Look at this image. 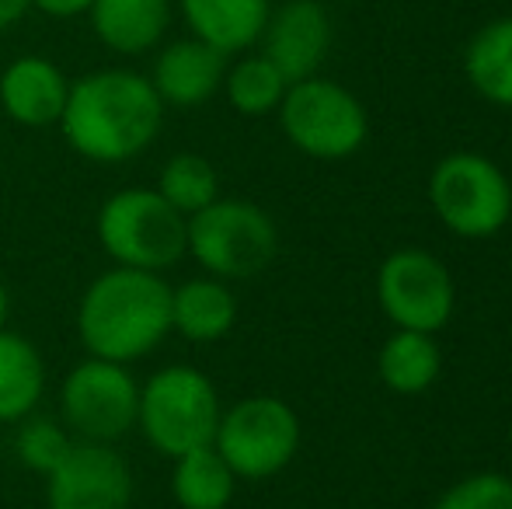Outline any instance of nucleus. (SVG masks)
Here are the masks:
<instances>
[{
	"mask_svg": "<svg viewBox=\"0 0 512 509\" xmlns=\"http://www.w3.org/2000/svg\"><path fill=\"white\" fill-rule=\"evenodd\" d=\"M46 394V363L32 339L0 328V422L18 426Z\"/></svg>",
	"mask_w": 512,
	"mask_h": 509,
	"instance_id": "18",
	"label": "nucleus"
},
{
	"mask_svg": "<svg viewBox=\"0 0 512 509\" xmlns=\"http://www.w3.org/2000/svg\"><path fill=\"white\" fill-rule=\"evenodd\" d=\"M241 478L227 468L213 443L175 457L171 464V496L182 509H227Z\"/></svg>",
	"mask_w": 512,
	"mask_h": 509,
	"instance_id": "20",
	"label": "nucleus"
},
{
	"mask_svg": "<svg viewBox=\"0 0 512 509\" xmlns=\"http://www.w3.org/2000/svg\"><path fill=\"white\" fill-rule=\"evenodd\" d=\"M91 28L115 56L157 49L171 25V0H91Z\"/></svg>",
	"mask_w": 512,
	"mask_h": 509,
	"instance_id": "15",
	"label": "nucleus"
},
{
	"mask_svg": "<svg viewBox=\"0 0 512 509\" xmlns=\"http://www.w3.org/2000/svg\"><path fill=\"white\" fill-rule=\"evenodd\" d=\"M262 56L286 77H314L331 49V18L317 0H286L269 14L262 32Z\"/></svg>",
	"mask_w": 512,
	"mask_h": 509,
	"instance_id": "12",
	"label": "nucleus"
},
{
	"mask_svg": "<svg viewBox=\"0 0 512 509\" xmlns=\"http://www.w3.org/2000/svg\"><path fill=\"white\" fill-rule=\"evenodd\" d=\"M63 140L91 164L136 161L161 136L164 102L150 77L126 67H105L70 81L60 123Z\"/></svg>",
	"mask_w": 512,
	"mask_h": 509,
	"instance_id": "1",
	"label": "nucleus"
},
{
	"mask_svg": "<svg viewBox=\"0 0 512 509\" xmlns=\"http://www.w3.org/2000/svg\"><path fill=\"white\" fill-rule=\"evenodd\" d=\"M95 234L112 265L164 272L185 258L189 217L175 210L157 189H119L98 206Z\"/></svg>",
	"mask_w": 512,
	"mask_h": 509,
	"instance_id": "4",
	"label": "nucleus"
},
{
	"mask_svg": "<svg viewBox=\"0 0 512 509\" xmlns=\"http://www.w3.org/2000/svg\"><path fill=\"white\" fill-rule=\"evenodd\" d=\"M136 405H140V381L129 374L126 363L88 356L63 377L60 412L74 440L119 443L136 429Z\"/></svg>",
	"mask_w": 512,
	"mask_h": 509,
	"instance_id": "9",
	"label": "nucleus"
},
{
	"mask_svg": "<svg viewBox=\"0 0 512 509\" xmlns=\"http://www.w3.org/2000/svg\"><path fill=\"white\" fill-rule=\"evenodd\" d=\"M70 95V77L49 56H18L0 74V109L11 123L49 129L60 123Z\"/></svg>",
	"mask_w": 512,
	"mask_h": 509,
	"instance_id": "14",
	"label": "nucleus"
},
{
	"mask_svg": "<svg viewBox=\"0 0 512 509\" xmlns=\"http://www.w3.org/2000/svg\"><path fill=\"white\" fill-rule=\"evenodd\" d=\"M237 325V297L227 279L192 276L171 286V332L182 339L209 346L234 332Z\"/></svg>",
	"mask_w": 512,
	"mask_h": 509,
	"instance_id": "17",
	"label": "nucleus"
},
{
	"mask_svg": "<svg viewBox=\"0 0 512 509\" xmlns=\"http://www.w3.org/2000/svg\"><path fill=\"white\" fill-rule=\"evenodd\" d=\"M276 112L286 140L314 161H345L370 136L363 102L345 84L317 74L293 81Z\"/></svg>",
	"mask_w": 512,
	"mask_h": 509,
	"instance_id": "7",
	"label": "nucleus"
},
{
	"mask_svg": "<svg viewBox=\"0 0 512 509\" xmlns=\"http://www.w3.org/2000/svg\"><path fill=\"white\" fill-rule=\"evenodd\" d=\"M439 367H443V356H439L436 339L425 332H408V328H398L380 346L377 356L380 381L391 387L394 394L429 391L439 377Z\"/></svg>",
	"mask_w": 512,
	"mask_h": 509,
	"instance_id": "21",
	"label": "nucleus"
},
{
	"mask_svg": "<svg viewBox=\"0 0 512 509\" xmlns=\"http://www.w3.org/2000/svg\"><path fill=\"white\" fill-rule=\"evenodd\" d=\"M185 255L199 262L206 276L251 279L265 272L279 255L276 220L251 199H213L189 217Z\"/></svg>",
	"mask_w": 512,
	"mask_h": 509,
	"instance_id": "5",
	"label": "nucleus"
},
{
	"mask_svg": "<svg viewBox=\"0 0 512 509\" xmlns=\"http://www.w3.org/2000/svg\"><path fill=\"white\" fill-rule=\"evenodd\" d=\"M84 353L112 363H136L171 335V286L161 272L112 269L84 286L74 314Z\"/></svg>",
	"mask_w": 512,
	"mask_h": 509,
	"instance_id": "2",
	"label": "nucleus"
},
{
	"mask_svg": "<svg viewBox=\"0 0 512 509\" xmlns=\"http://www.w3.org/2000/svg\"><path fill=\"white\" fill-rule=\"evenodd\" d=\"M220 415L223 405L216 384L189 363L161 367L140 384L136 429L157 454L171 461L213 443Z\"/></svg>",
	"mask_w": 512,
	"mask_h": 509,
	"instance_id": "3",
	"label": "nucleus"
},
{
	"mask_svg": "<svg viewBox=\"0 0 512 509\" xmlns=\"http://www.w3.org/2000/svg\"><path fill=\"white\" fill-rule=\"evenodd\" d=\"M28 11H32V0H0V32L14 28Z\"/></svg>",
	"mask_w": 512,
	"mask_h": 509,
	"instance_id": "27",
	"label": "nucleus"
},
{
	"mask_svg": "<svg viewBox=\"0 0 512 509\" xmlns=\"http://www.w3.org/2000/svg\"><path fill=\"white\" fill-rule=\"evenodd\" d=\"M377 300L398 328L436 335L450 325L457 286L443 262L425 248H398L380 262Z\"/></svg>",
	"mask_w": 512,
	"mask_h": 509,
	"instance_id": "10",
	"label": "nucleus"
},
{
	"mask_svg": "<svg viewBox=\"0 0 512 509\" xmlns=\"http://www.w3.org/2000/svg\"><path fill=\"white\" fill-rule=\"evenodd\" d=\"M133 471L115 443L74 440L46 475V509H129Z\"/></svg>",
	"mask_w": 512,
	"mask_h": 509,
	"instance_id": "11",
	"label": "nucleus"
},
{
	"mask_svg": "<svg viewBox=\"0 0 512 509\" xmlns=\"http://www.w3.org/2000/svg\"><path fill=\"white\" fill-rule=\"evenodd\" d=\"M7 314H11V293H7V283L0 279V328H7Z\"/></svg>",
	"mask_w": 512,
	"mask_h": 509,
	"instance_id": "28",
	"label": "nucleus"
},
{
	"mask_svg": "<svg viewBox=\"0 0 512 509\" xmlns=\"http://www.w3.org/2000/svg\"><path fill=\"white\" fill-rule=\"evenodd\" d=\"M216 454L244 482H262L290 468L300 450V419L283 398L251 394L223 408L213 436Z\"/></svg>",
	"mask_w": 512,
	"mask_h": 509,
	"instance_id": "8",
	"label": "nucleus"
},
{
	"mask_svg": "<svg viewBox=\"0 0 512 509\" xmlns=\"http://www.w3.org/2000/svg\"><path fill=\"white\" fill-rule=\"evenodd\" d=\"M157 192L175 206L182 217L206 210L213 199H220V175L206 161L203 154H175L161 164V175H157Z\"/></svg>",
	"mask_w": 512,
	"mask_h": 509,
	"instance_id": "23",
	"label": "nucleus"
},
{
	"mask_svg": "<svg viewBox=\"0 0 512 509\" xmlns=\"http://www.w3.org/2000/svg\"><path fill=\"white\" fill-rule=\"evenodd\" d=\"M436 509H512V478L502 471L467 475L439 496Z\"/></svg>",
	"mask_w": 512,
	"mask_h": 509,
	"instance_id": "25",
	"label": "nucleus"
},
{
	"mask_svg": "<svg viewBox=\"0 0 512 509\" xmlns=\"http://www.w3.org/2000/svg\"><path fill=\"white\" fill-rule=\"evenodd\" d=\"M223 74H227V56L189 35L161 46L150 70V84L164 109H199L223 88Z\"/></svg>",
	"mask_w": 512,
	"mask_h": 509,
	"instance_id": "13",
	"label": "nucleus"
},
{
	"mask_svg": "<svg viewBox=\"0 0 512 509\" xmlns=\"http://www.w3.org/2000/svg\"><path fill=\"white\" fill-rule=\"evenodd\" d=\"M74 447V433L56 419H39L28 415L18 422V436H14V457L21 461V468L35 471L46 478L63 457Z\"/></svg>",
	"mask_w": 512,
	"mask_h": 509,
	"instance_id": "24",
	"label": "nucleus"
},
{
	"mask_svg": "<svg viewBox=\"0 0 512 509\" xmlns=\"http://www.w3.org/2000/svg\"><path fill=\"white\" fill-rule=\"evenodd\" d=\"M192 39L234 56L251 49L265 32L272 14L269 0H178Z\"/></svg>",
	"mask_w": 512,
	"mask_h": 509,
	"instance_id": "16",
	"label": "nucleus"
},
{
	"mask_svg": "<svg viewBox=\"0 0 512 509\" xmlns=\"http://www.w3.org/2000/svg\"><path fill=\"white\" fill-rule=\"evenodd\" d=\"M32 7L46 18L56 21H70V18H81V14L91 11V0H32Z\"/></svg>",
	"mask_w": 512,
	"mask_h": 509,
	"instance_id": "26",
	"label": "nucleus"
},
{
	"mask_svg": "<svg viewBox=\"0 0 512 509\" xmlns=\"http://www.w3.org/2000/svg\"><path fill=\"white\" fill-rule=\"evenodd\" d=\"M464 74L485 102L512 109V14L495 18L467 42Z\"/></svg>",
	"mask_w": 512,
	"mask_h": 509,
	"instance_id": "19",
	"label": "nucleus"
},
{
	"mask_svg": "<svg viewBox=\"0 0 512 509\" xmlns=\"http://www.w3.org/2000/svg\"><path fill=\"white\" fill-rule=\"evenodd\" d=\"M429 206L446 231L467 241L495 238L512 217V182L485 154H446L429 175Z\"/></svg>",
	"mask_w": 512,
	"mask_h": 509,
	"instance_id": "6",
	"label": "nucleus"
},
{
	"mask_svg": "<svg viewBox=\"0 0 512 509\" xmlns=\"http://www.w3.org/2000/svg\"><path fill=\"white\" fill-rule=\"evenodd\" d=\"M286 88H290V81H286L262 53L244 56V60H237L234 67H227V74H223V91H227L230 109L251 119L276 112Z\"/></svg>",
	"mask_w": 512,
	"mask_h": 509,
	"instance_id": "22",
	"label": "nucleus"
}]
</instances>
